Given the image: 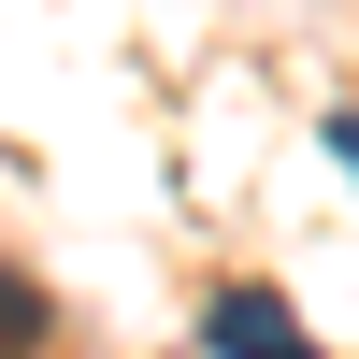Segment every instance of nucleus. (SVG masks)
Wrapping results in <instances>:
<instances>
[{
	"mask_svg": "<svg viewBox=\"0 0 359 359\" xmlns=\"http://www.w3.org/2000/svg\"><path fill=\"white\" fill-rule=\"evenodd\" d=\"M0 345H43V287H15V273H0Z\"/></svg>",
	"mask_w": 359,
	"mask_h": 359,
	"instance_id": "f03ea898",
	"label": "nucleus"
},
{
	"mask_svg": "<svg viewBox=\"0 0 359 359\" xmlns=\"http://www.w3.org/2000/svg\"><path fill=\"white\" fill-rule=\"evenodd\" d=\"M201 359H316V331L273 287H216V302H201Z\"/></svg>",
	"mask_w": 359,
	"mask_h": 359,
	"instance_id": "f257e3e1",
	"label": "nucleus"
},
{
	"mask_svg": "<svg viewBox=\"0 0 359 359\" xmlns=\"http://www.w3.org/2000/svg\"><path fill=\"white\" fill-rule=\"evenodd\" d=\"M331 158H345V187H359V101H345V115H331Z\"/></svg>",
	"mask_w": 359,
	"mask_h": 359,
	"instance_id": "7ed1b4c3",
	"label": "nucleus"
}]
</instances>
